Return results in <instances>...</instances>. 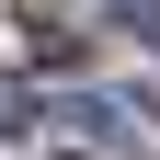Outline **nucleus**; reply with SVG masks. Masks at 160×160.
<instances>
[{
	"mask_svg": "<svg viewBox=\"0 0 160 160\" xmlns=\"http://www.w3.org/2000/svg\"><path fill=\"white\" fill-rule=\"evenodd\" d=\"M69 114H80V137H103V149H126V160H149V149H160V137H149V114H137V103H114V92H80Z\"/></svg>",
	"mask_w": 160,
	"mask_h": 160,
	"instance_id": "nucleus-1",
	"label": "nucleus"
},
{
	"mask_svg": "<svg viewBox=\"0 0 160 160\" xmlns=\"http://www.w3.org/2000/svg\"><path fill=\"white\" fill-rule=\"evenodd\" d=\"M23 126H34V92H23V80H0V149H12Z\"/></svg>",
	"mask_w": 160,
	"mask_h": 160,
	"instance_id": "nucleus-2",
	"label": "nucleus"
},
{
	"mask_svg": "<svg viewBox=\"0 0 160 160\" xmlns=\"http://www.w3.org/2000/svg\"><path fill=\"white\" fill-rule=\"evenodd\" d=\"M103 23H126V34H160V0H103Z\"/></svg>",
	"mask_w": 160,
	"mask_h": 160,
	"instance_id": "nucleus-3",
	"label": "nucleus"
}]
</instances>
